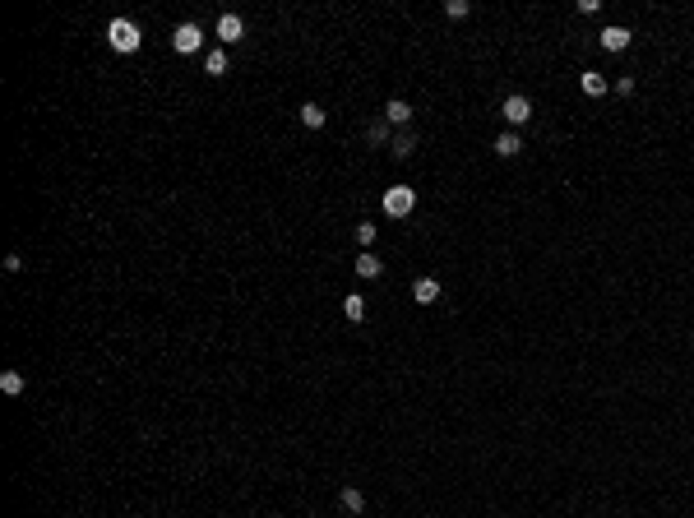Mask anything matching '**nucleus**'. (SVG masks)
Masks as SVG:
<instances>
[{"mask_svg": "<svg viewBox=\"0 0 694 518\" xmlns=\"http://www.w3.org/2000/svg\"><path fill=\"white\" fill-rule=\"evenodd\" d=\"M107 42H111L121 56H130V52H139V24H130V19H111L107 24Z\"/></svg>", "mask_w": 694, "mask_h": 518, "instance_id": "obj_1", "label": "nucleus"}, {"mask_svg": "<svg viewBox=\"0 0 694 518\" xmlns=\"http://www.w3.org/2000/svg\"><path fill=\"white\" fill-rule=\"evenodd\" d=\"M380 208H385L389 218H408L412 208H417V190H412V185H389L385 199H380Z\"/></svg>", "mask_w": 694, "mask_h": 518, "instance_id": "obj_2", "label": "nucleus"}, {"mask_svg": "<svg viewBox=\"0 0 694 518\" xmlns=\"http://www.w3.org/2000/svg\"><path fill=\"white\" fill-rule=\"evenodd\" d=\"M171 47H176L180 56H194L199 47H204V28H199V24H176V33H171Z\"/></svg>", "mask_w": 694, "mask_h": 518, "instance_id": "obj_3", "label": "nucleus"}, {"mask_svg": "<svg viewBox=\"0 0 694 518\" xmlns=\"http://www.w3.org/2000/svg\"><path fill=\"white\" fill-rule=\"evenodd\" d=\"M504 120H509V125H527V120H532V102H527L523 93H514V97H504Z\"/></svg>", "mask_w": 694, "mask_h": 518, "instance_id": "obj_4", "label": "nucleus"}, {"mask_svg": "<svg viewBox=\"0 0 694 518\" xmlns=\"http://www.w3.org/2000/svg\"><path fill=\"white\" fill-rule=\"evenodd\" d=\"M440 297H445V292H440L435 278H417V283H412V301H417V306H435Z\"/></svg>", "mask_w": 694, "mask_h": 518, "instance_id": "obj_5", "label": "nucleus"}, {"mask_svg": "<svg viewBox=\"0 0 694 518\" xmlns=\"http://www.w3.org/2000/svg\"><path fill=\"white\" fill-rule=\"evenodd\" d=\"M630 42H634V33H630V28H620V24L602 28V47H606V52H625Z\"/></svg>", "mask_w": 694, "mask_h": 518, "instance_id": "obj_6", "label": "nucleus"}, {"mask_svg": "<svg viewBox=\"0 0 694 518\" xmlns=\"http://www.w3.org/2000/svg\"><path fill=\"white\" fill-rule=\"evenodd\" d=\"M385 120H389V125H403V130H408V120H412V107L403 102V97H389V102H385Z\"/></svg>", "mask_w": 694, "mask_h": 518, "instance_id": "obj_7", "label": "nucleus"}, {"mask_svg": "<svg viewBox=\"0 0 694 518\" xmlns=\"http://www.w3.org/2000/svg\"><path fill=\"white\" fill-rule=\"evenodd\" d=\"M241 33H245V24L236 14H222L218 19V42H241Z\"/></svg>", "mask_w": 694, "mask_h": 518, "instance_id": "obj_8", "label": "nucleus"}, {"mask_svg": "<svg viewBox=\"0 0 694 518\" xmlns=\"http://www.w3.org/2000/svg\"><path fill=\"white\" fill-rule=\"evenodd\" d=\"M495 153H500V157H518V153H523V139H518L514 130H504L500 139H495Z\"/></svg>", "mask_w": 694, "mask_h": 518, "instance_id": "obj_9", "label": "nucleus"}, {"mask_svg": "<svg viewBox=\"0 0 694 518\" xmlns=\"http://www.w3.org/2000/svg\"><path fill=\"white\" fill-rule=\"evenodd\" d=\"M606 88H611V84H606L597 70H583V93H588V97H606Z\"/></svg>", "mask_w": 694, "mask_h": 518, "instance_id": "obj_10", "label": "nucleus"}, {"mask_svg": "<svg viewBox=\"0 0 694 518\" xmlns=\"http://www.w3.org/2000/svg\"><path fill=\"white\" fill-rule=\"evenodd\" d=\"M204 74H213V79L227 74V52H222V47H213V52L204 56Z\"/></svg>", "mask_w": 694, "mask_h": 518, "instance_id": "obj_11", "label": "nucleus"}, {"mask_svg": "<svg viewBox=\"0 0 694 518\" xmlns=\"http://www.w3.org/2000/svg\"><path fill=\"white\" fill-rule=\"evenodd\" d=\"M389 148H394V157H408L412 148H417V134H412V130H399V134H394V143H389Z\"/></svg>", "mask_w": 694, "mask_h": 518, "instance_id": "obj_12", "label": "nucleus"}, {"mask_svg": "<svg viewBox=\"0 0 694 518\" xmlns=\"http://www.w3.org/2000/svg\"><path fill=\"white\" fill-rule=\"evenodd\" d=\"M301 125L324 130V107H320V102H306V107H301Z\"/></svg>", "mask_w": 694, "mask_h": 518, "instance_id": "obj_13", "label": "nucleus"}, {"mask_svg": "<svg viewBox=\"0 0 694 518\" xmlns=\"http://www.w3.org/2000/svg\"><path fill=\"white\" fill-rule=\"evenodd\" d=\"M380 273H385V264H380L375 255H361L357 259V278H380Z\"/></svg>", "mask_w": 694, "mask_h": 518, "instance_id": "obj_14", "label": "nucleus"}, {"mask_svg": "<svg viewBox=\"0 0 694 518\" xmlns=\"http://www.w3.org/2000/svg\"><path fill=\"white\" fill-rule=\"evenodd\" d=\"M366 139H371L375 148H380V143H394V134H389V120H375V125L366 130Z\"/></svg>", "mask_w": 694, "mask_h": 518, "instance_id": "obj_15", "label": "nucleus"}, {"mask_svg": "<svg viewBox=\"0 0 694 518\" xmlns=\"http://www.w3.org/2000/svg\"><path fill=\"white\" fill-rule=\"evenodd\" d=\"M343 315L361 324V320H366V297H347V301H343Z\"/></svg>", "mask_w": 694, "mask_h": 518, "instance_id": "obj_16", "label": "nucleus"}, {"mask_svg": "<svg viewBox=\"0 0 694 518\" xmlns=\"http://www.w3.org/2000/svg\"><path fill=\"white\" fill-rule=\"evenodd\" d=\"M0 388H5V393H24V375H19V370H5V375H0Z\"/></svg>", "mask_w": 694, "mask_h": 518, "instance_id": "obj_17", "label": "nucleus"}, {"mask_svg": "<svg viewBox=\"0 0 694 518\" xmlns=\"http://www.w3.org/2000/svg\"><path fill=\"white\" fill-rule=\"evenodd\" d=\"M343 509H352V514H361V509H366V495H361L357 486H347V491H343Z\"/></svg>", "mask_w": 694, "mask_h": 518, "instance_id": "obj_18", "label": "nucleus"}, {"mask_svg": "<svg viewBox=\"0 0 694 518\" xmlns=\"http://www.w3.org/2000/svg\"><path fill=\"white\" fill-rule=\"evenodd\" d=\"M375 241V222H357V246H371Z\"/></svg>", "mask_w": 694, "mask_h": 518, "instance_id": "obj_19", "label": "nucleus"}, {"mask_svg": "<svg viewBox=\"0 0 694 518\" xmlns=\"http://www.w3.org/2000/svg\"><path fill=\"white\" fill-rule=\"evenodd\" d=\"M445 14H449V19H468V0H449Z\"/></svg>", "mask_w": 694, "mask_h": 518, "instance_id": "obj_20", "label": "nucleus"}]
</instances>
